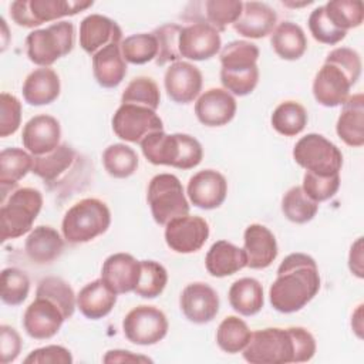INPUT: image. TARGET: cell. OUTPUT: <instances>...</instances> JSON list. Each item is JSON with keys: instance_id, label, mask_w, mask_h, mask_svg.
<instances>
[{"instance_id": "816d5d0a", "label": "cell", "mask_w": 364, "mask_h": 364, "mask_svg": "<svg viewBox=\"0 0 364 364\" xmlns=\"http://www.w3.org/2000/svg\"><path fill=\"white\" fill-rule=\"evenodd\" d=\"M71 363H73V355L70 350L55 344L36 348L24 358V364H71Z\"/></svg>"}, {"instance_id": "ee69618b", "label": "cell", "mask_w": 364, "mask_h": 364, "mask_svg": "<svg viewBox=\"0 0 364 364\" xmlns=\"http://www.w3.org/2000/svg\"><path fill=\"white\" fill-rule=\"evenodd\" d=\"M161 102L158 84L149 77L134 78L121 95V104H134L156 111Z\"/></svg>"}, {"instance_id": "7c38bea8", "label": "cell", "mask_w": 364, "mask_h": 364, "mask_svg": "<svg viewBox=\"0 0 364 364\" xmlns=\"http://www.w3.org/2000/svg\"><path fill=\"white\" fill-rule=\"evenodd\" d=\"M111 124L118 138L134 144H141L152 132L164 131V122L156 111L134 104H121Z\"/></svg>"}, {"instance_id": "d590c367", "label": "cell", "mask_w": 364, "mask_h": 364, "mask_svg": "<svg viewBox=\"0 0 364 364\" xmlns=\"http://www.w3.org/2000/svg\"><path fill=\"white\" fill-rule=\"evenodd\" d=\"M252 331L247 324L236 317H225L216 330V343L219 348L228 354H236L245 350L250 340Z\"/></svg>"}, {"instance_id": "f1b7e54d", "label": "cell", "mask_w": 364, "mask_h": 364, "mask_svg": "<svg viewBox=\"0 0 364 364\" xmlns=\"http://www.w3.org/2000/svg\"><path fill=\"white\" fill-rule=\"evenodd\" d=\"M92 73L104 88L118 87L127 75V61L121 53V43L109 44L92 55Z\"/></svg>"}, {"instance_id": "83f0119b", "label": "cell", "mask_w": 364, "mask_h": 364, "mask_svg": "<svg viewBox=\"0 0 364 364\" xmlns=\"http://www.w3.org/2000/svg\"><path fill=\"white\" fill-rule=\"evenodd\" d=\"M117 303V293L102 280L85 284L77 294V307L90 320H98L111 313Z\"/></svg>"}, {"instance_id": "f907efd6", "label": "cell", "mask_w": 364, "mask_h": 364, "mask_svg": "<svg viewBox=\"0 0 364 364\" xmlns=\"http://www.w3.org/2000/svg\"><path fill=\"white\" fill-rule=\"evenodd\" d=\"M21 124V102L9 92L0 94V136L13 135Z\"/></svg>"}, {"instance_id": "ba28073f", "label": "cell", "mask_w": 364, "mask_h": 364, "mask_svg": "<svg viewBox=\"0 0 364 364\" xmlns=\"http://www.w3.org/2000/svg\"><path fill=\"white\" fill-rule=\"evenodd\" d=\"M74 47V26L58 21L40 30H33L26 37L27 57L40 67H48L58 58L71 53Z\"/></svg>"}, {"instance_id": "d4e9b609", "label": "cell", "mask_w": 364, "mask_h": 364, "mask_svg": "<svg viewBox=\"0 0 364 364\" xmlns=\"http://www.w3.org/2000/svg\"><path fill=\"white\" fill-rule=\"evenodd\" d=\"M277 23L276 11L266 3H243L239 18L233 23V30L247 38H262L273 33Z\"/></svg>"}, {"instance_id": "5bb4252c", "label": "cell", "mask_w": 364, "mask_h": 364, "mask_svg": "<svg viewBox=\"0 0 364 364\" xmlns=\"http://www.w3.org/2000/svg\"><path fill=\"white\" fill-rule=\"evenodd\" d=\"M209 237V225L200 216L175 218L165 225V242L176 253L198 252Z\"/></svg>"}, {"instance_id": "ab89813d", "label": "cell", "mask_w": 364, "mask_h": 364, "mask_svg": "<svg viewBox=\"0 0 364 364\" xmlns=\"http://www.w3.org/2000/svg\"><path fill=\"white\" fill-rule=\"evenodd\" d=\"M203 11V20L218 31H225L229 24H233L243 9V1L240 0H206L198 3Z\"/></svg>"}, {"instance_id": "f6af8a7d", "label": "cell", "mask_w": 364, "mask_h": 364, "mask_svg": "<svg viewBox=\"0 0 364 364\" xmlns=\"http://www.w3.org/2000/svg\"><path fill=\"white\" fill-rule=\"evenodd\" d=\"M139 262H141V273H139V280L134 293L144 299H155L164 291L168 283V272L161 263L155 260H139Z\"/></svg>"}, {"instance_id": "7402d4cb", "label": "cell", "mask_w": 364, "mask_h": 364, "mask_svg": "<svg viewBox=\"0 0 364 364\" xmlns=\"http://www.w3.org/2000/svg\"><path fill=\"white\" fill-rule=\"evenodd\" d=\"M195 114L206 127H222L236 114V100L225 88H209L195 102Z\"/></svg>"}, {"instance_id": "484cf974", "label": "cell", "mask_w": 364, "mask_h": 364, "mask_svg": "<svg viewBox=\"0 0 364 364\" xmlns=\"http://www.w3.org/2000/svg\"><path fill=\"white\" fill-rule=\"evenodd\" d=\"M60 90L58 74L48 67H40L26 77L21 92L27 104L40 107L54 102L60 95Z\"/></svg>"}, {"instance_id": "9f6ffc18", "label": "cell", "mask_w": 364, "mask_h": 364, "mask_svg": "<svg viewBox=\"0 0 364 364\" xmlns=\"http://www.w3.org/2000/svg\"><path fill=\"white\" fill-rule=\"evenodd\" d=\"M311 1H303V3H293V1H283L284 6H289V7H301V6H307L310 4Z\"/></svg>"}, {"instance_id": "ac0fdd59", "label": "cell", "mask_w": 364, "mask_h": 364, "mask_svg": "<svg viewBox=\"0 0 364 364\" xmlns=\"http://www.w3.org/2000/svg\"><path fill=\"white\" fill-rule=\"evenodd\" d=\"M186 193L191 203L200 209L219 208L228 195L226 178L215 169H203L191 176Z\"/></svg>"}, {"instance_id": "44dd1931", "label": "cell", "mask_w": 364, "mask_h": 364, "mask_svg": "<svg viewBox=\"0 0 364 364\" xmlns=\"http://www.w3.org/2000/svg\"><path fill=\"white\" fill-rule=\"evenodd\" d=\"M121 41V27L107 16L90 14L80 23V46L91 57L107 46Z\"/></svg>"}, {"instance_id": "4fadbf2b", "label": "cell", "mask_w": 364, "mask_h": 364, "mask_svg": "<svg viewBox=\"0 0 364 364\" xmlns=\"http://www.w3.org/2000/svg\"><path fill=\"white\" fill-rule=\"evenodd\" d=\"M168 320L164 311L154 306L134 307L122 320L124 336L136 346L159 343L168 333Z\"/></svg>"}, {"instance_id": "30bf717a", "label": "cell", "mask_w": 364, "mask_h": 364, "mask_svg": "<svg viewBox=\"0 0 364 364\" xmlns=\"http://www.w3.org/2000/svg\"><path fill=\"white\" fill-rule=\"evenodd\" d=\"M293 158L306 172L320 176L337 175L343 166L341 151L320 134L301 136L293 148Z\"/></svg>"}, {"instance_id": "836d02e7", "label": "cell", "mask_w": 364, "mask_h": 364, "mask_svg": "<svg viewBox=\"0 0 364 364\" xmlns=\"http://www.w3.org/2000/svg\"><path fill=\"white\" fill-rule=\"evenodd\" d=\"M270 44L280 58L289 61L299 60L307 50L303 28L291 21H283L273 30Z\"/></svg>"}, {"instance_id": "db71d44e", "label": "cell", "mask_w": 364, "mask_h": 364, "mask_svg": "<svg viewBox=\"0 0 364 364\" xmlns=\"http://www.w3.org/2000/svg\"><path fill=\"white\" fill-rule=\"evenodd\" d=\"M104 363H152L149 357L135 354L128 350H109L102 358Z\"/></svg>"}, {"instance_id": "74e56055", "label": "cell", "mask_w": 364, "mask_h": 364, "mask_svg": "<svg viewBox=\"0 0 364 364\" xmlns=\"http://www.w3.org/2000/svg\"><path fill=\"white\" fill-rule=\"evenodd\" d=\"M138 164L136 152L125 144H112L102 152V165L112 178L124 179L131 176Z\"/></svg>"}, {"instance_id": "7bdbcfd3", "label": "cell", "mask_w": 364, "mask_h": 364, "mask_svg": "<svg viewBox=\"0 0 364 364\" xmlns=\"http://www.w3.org/2000/svg\"><path fill=\"white\" fill-rule=\"evenodd\" d=\"M121 53L127 63L145 64L158 55V43L152 33H138L122 38Z\"/></svg>"}, {"instance_id": "8992f818", "label": "cell", "mask_w": 364, "mask_h": 364, "mask_svg": "<svg viewBox=\"0 0 364 364\" xmlns=\"http://www.w3.org/2000/svg\"><path fill=\"white\" fill-rule=\"evenodd\" d=\"M111 225V212L105 202L85 198L74 203L61 222L63 237L71 243H87L105 233Z\"/></svg>"}, {"instance_id": "11a10c76", "label": "cell", "mask_w": 364, "mask_h": 364, "mask_svg": "<svg viewBox=\"0 0 364 364\" xmlns=\"http://www.w3.org/2000/svg\"><path fill=\"white\" fill-rule=\"evenodd\" d=\"M348 267L353 274H355L358 279H363L364 270H363V237H358L350 249L348 255Z\"/></svg>"}, {"instance_id": "6da1fadb", "label": "cell", "mask_w": 364, "mask_h": 364, "mask_svg": "<svg viewBox=\"0 0 364 364\" xmlns=\"http://www.w3.org/2000/svg\"><path fill=\"white\" fill-rule=\"evenodd\" d=\"M316 340L304 327H269L252 333L243 350L250 364L306 363L316 354Z\"/></svg>"}, {"instance_id": "8fae6325", "label": "cell", "mask_w": 364, "mask_h": 364, "mask_svg": "<svg viewBox=\"0 0 364 364\" xmlns=\"http://www.w3.org/2000/svg\"><path fill=\"white\" fill-rule=\"evenodd\" d=\"M92 4L90 0H16L10 4V16L17 26L33 28L47 21L75 16Z\"/></svg>"}, {"instance_id": "cb8c5ba5", "label": "cell", "mask_w": 364, "mask_h": 364, "mask_svg": "<svg viewBox=\"0 0 364 364\" xmlns=\"http://www.w3.org/2000/svg\"><path fill=\"white\" fill-rule=\"evenodd\" d=\"M243 250L250 269H266L277 257V242L274 235L263 225L252 223L243 235Z\"/></svg>"}, {"instance_id": "d6986e66", "label": "cell", "mask_w": 364, "mask_h": 364, "mask_svg": "<svg viewBox=\"0 0 364 364\" xmlns=\"http://www.w3.org/2000/svg\"><path fill=\"white\" fill-rule=\"evenodd\" d=\"M179 306L189 321L205 324L216 317L219 311V297L209 284L195 282L182 290Z\"/></svg>"}, {"instance_id": "60d3db41", "label": "cell", "mask_w": 364, "mask_h": 364, "mask_svg": "<svg viewBox=\"0 0 364 364\" xmlns=\"http://www.w3.org/2000/svg\"><path fill=\"white\" fill-rule=\"evenodd\" d=\"M328 20L343 31L361 26L364 20V6L360 0H331L324 4Z\"/></svg>"}, {"instance_id": "ffe728a7", "label": "cell", "mask_w": 364, "mask_h": 364, "mask_svg": "<svg viewBox=\"0 0 364 364\" xmlns=\"http://www.w3.org/2000/svg\"><path fill=\"white\" fill-rule=\"evenodd\" d=\"M61 127L57 118L40 114L30 118L21 132L23 146L33 155L40 156L54 151L60 145Z\"/></svg>"}, {"instance_id": "b9f144b4", "label": "cell", "mask_w": 364, "mask_h": 364, "mask_svg": "<svg viewBox=\"0 0 364 364\" xmlns=\"http://www.w3.org/2000/svg\"><path fill=\"white\" fill-rule=\"evenodd\" d=\"M36 296H44L53 300L63 310L65 318H70L77 307V296L74 294V290L61 277L48 276L41 279L37 286Z\"/></svg>"}, {"instance_id": "e575fe53", "label": "cell", "mask_w": 364, "mask_h": 364, "mask_svg": "<svg viewBox=\"0 0 364 364\" xmlns=\"http://www.w3.org/2000/svg\"><path fill=\"white\" fill-rule=\"evenodd\" d=\"M34 156L21 148H6L0 152V185L1 193L14 189L21 178L33 169Z\"/></svg>"}, {"instance_id": "1f68e13d", "label": "cell", "mask_w": 364, "mask_h": 364, "mask_svg": "<svg viewBox=\"0 0 364 364\" xmlns=\"http://www.w3.org/2000/svg\"><path fill=\"white\" fill-rule=\"evenodd\" d=\"M24 250L30 260L46 264L60 257L64 250V240L54 228L40 225L28 233Z\"/></svg>"}, {"instance_id": "e0dca14e", "label": "cell", "mask_w": 364, "mask_h": 364, "mask_svg": "<svg viewBox=\"0 0 364 364\" xmlns=\"http://www.w3.org/2000/svg\"><path fill=\"white\" fill-rule=\"evenodd\" d=\"M202 80V73L196 65L179 60L166 68L164 85L173 102L189 104L200 94Z\"/></svg>"}, {"instance_id": "d6a6232c", "label": "cell", "mask_w": 364, "mask_h": 364, "mask_svg": "<svg viewBox=\"0 0 364 364\" xmlns=\"http://www.w3.org/2000/svg\"><path fill=\"white\" fill-rule=\"evenodd\" d=\"M228 296L232 309L247 317L257 314L264 304L263 287L260 282L253 277H242L233 282Z\"/></svg>"}, {"instance_id": "f35d334b", "label": "cell", "mask_w": 364, "mask_h": 364, "mask_svg": "<svg viewBox=\"0 0 364 364\" xmlns=\"http://www.w3.org/2000/svg\"><path fill=\"white\" fill-rule=\"evenodd\" d=\"M318 210V203L313 200L301 186L290 188L282 199V212L293 223L310 222Z\"/></svg>"}, {"instance_id": "5b68a950", "label": "cell", "mask_w": 364, "mask_h": 364, "mask_svg": "<svg viewBox=\"0 0 364 364\" xmlns=\"http://www.w3.org/2000/svg\"><path fill=\"white\" fill-rule=\"evenodd\" d=\"M144 156L154 165H166L178 169H192L202 162L200 142L188 134L152 132L141 141Z\"/></svg>"}, {"instance_id": "7a4b0ae2", "label": "cell", "mask_w": 364, "mask_h": 364, "mask_svg": "<svg viewBox=\"0 0 364 364\" xmlns=\"http://www.w3.org/2000/svg\"><path fill=\"white\" fill-rule=\"evenodd\" d=\"M320 289L316 260L306 253H290L277 269L276 280L269 289L270 304L280 313L301 310Z\"/></svg>"}, {"instance_id": "c3c4849f", "label": "cell", "mask_w": 364, "mask_h": 364, "mask_svg": "<svg viewBox=\"0 0 364 364\" xmlns=\"http://www.w3.org/2000/svg\"><path fill=\"white\" fill-rule=\"evenodd\" d=\"M309 30L316 41L328 46L340 43L346 38L347 34V31L340 30L328 20L324 11V6H318L311 11L309 17Z\"/></svg>"}, {"instance_id": "681fc988", "label": "cell", "mask_w": 364, "mask_h": 364, "mask_svg": "<svg viewBox=\"0 0 364 364\" xmlns=\"http://www.w3.org/2000/svg\"><path fill=\"white\" fill-rule=\"evenodd\" d=\"M303 191L317 203L333 198L340 188V173L331 176H320L306 172L303 176Z\"/></svg>"}, {"instance_id": "f5cc1de1", "label": "cell", "mask_w": 364, "mask_h": 364, "mask_svg": "<svg viewBox=\"0 0 364 364\" xmlns=\"http://www.w3.org/2000/svg\"><path fill=\"white\" fill-rule=\"evenodd\" d=\"M21 337L16 328L7 324L0 326V361L1 364L13 363L21 351Z\"/></svg>"}, {"instance_id": "3957f363", "label": "cell", "mask_w": 364, "mask_h": 364, "mask_svg": "<svg viewBox=\"0 0 364 364\" xmlns=\"http://www.w3.org/2000/svg\"><path fill=\"white\" fill-rule=\"evenodd\" d=\"M360 54L348 47L330 51L313 81L314 100L323 107L343 105L361 75Z\"/></svg>"}, {"instance_id": "9a60e30c", "label": "cell", "mask_w": 364, "mask_h": 364, "mask_svg": "<svg viewBox=\"0 0 364 364\" xmlns=\"http://www.w3.org/2000/svg\"><path fill=\"white\" fill-rule=\"evenodd\" d=\"M63 310L50 299L36 296L23 316L26 333L36 340H48L54 337L65 321Z\"/></svg>"}, {"instance_id": "7dc6e473", "label": "cell", "mask_w": 364, "mask_h": 364, "mask_svg": "<svg viewBox=\"0 0 364 364\" xmlns=\"http://www.w3.org/2000/svg\"><path fill=\"white\" fill-rule=\"evenodd\" d=\"M182 31V27L175 23L164 24L152 31V34L156 38L158 43V55L155 58L156 65L162 67L166 63H175L179 61L181 53H179V34Z\"/></svg>"}, {"instance_id": "4dcf8cb0", "label": "cell", "mask_w": 364, "mask_h": 364, "mask_svg": "<svg viewBox=\"0 0 364 364\" xmlns=\"http://www.w3.org/2000/svg\"><path fill=\"white\" fill-rule=\"evenodd\" d=\"M245 250L228 240L215 242L206 253L205 266L210 276L226 277L246 267Z\"/></svg>"}, {"instance_id": "603a6c76", "label": "cell", "mask_w": 364, "mask_h": 364, "mask_svg": "<svg viewBox=\"0 0 364 364\" xmlns=\"http://www.w3.org/2000/svg\"><path fill=\"white\" fill-rule=\"evenodd\" d=\"M141 273V262L129 253H114L105 259L101 269V279L117 293L134 291Z\"/></svg>"}, {"instance_id": "277c9868", "label": "cell", "mask_w": 364, "mask_h": 364, "mask_svg": "<svg viewBox=\"0 0 364 364\" xmlns=\"http://www.w3.org/2000/svg\"><path fill=\"white\" fill-rule=\"evenodd\" d=\"M220 81L232 95L250 94L259 82V48L246 40H235L220 51Z\"/></svg>"}, {"instance_id": "9c48e42d", "label": "cell", "mask_w": 364, "mask_h": 364, "mask_svg": "<svg viewBox=\"0 0 364 364\" xmlns=\"http://www.w3.org/2000/svg\"><path fill=\"white\" fill-rule=\"evenodd\" d=\"M148 205L154 220L165 226L169 220L189 213V202L181 181L172 173H158L148 185Z\"/></svg>"}, {"instance_id": "52a82bcc", "label": "cell", "mask_w": 364, "mask_h": 364, "mask_svg": "<svg viewBox=\"0 0 364 364\" xmlns=\"http://www.w3.org/2000/svg\"><path fill=\"white\" fill-rule=\"evenodd\" d=\"M43 208V195L34 188H17L1 199V242L17 239L31 232L33 223Z\"/></svg>"}, {"instance_id": "f546056e", "label": "cell", "mask_w": 364, "mask_h": 364, "mask_svg": "<svg viewBox=\"0 0 364 364\" xmlns=\"http://www.w3.org/2000/svg\"><path fill=\"white\" fill-rule=\"evenodd\" d=\"M77 161L75 151L68 144H60L54 151L34 156L31 172L41 178L44 183H57L64 179Z\"/></svg>"}, {"instance_id": "bcb514c9", "label": "cell", "mask_w": 364, "mask_h": 364, "mask_svg": "<svg viewBox=\"0 0 364 364\" xmlns=\"http://www.w3.org/2000/svg\"><path fill=\"white\" fill-rule=\"evenodd\" d=\"M1 284V300L7 306L21 304L30 291L28 276L17 267H6L0 277Z\"/></svg>"}, {"instance_id": "8d00e7d4", "label": "cell", "mask_w": 364, "mask_h": 364, "mask_svg": "<svg viewBox=\"0 0 364 364\" xmlns=\"http://www.w3.org/2000/svg\"><path fill=\"white\" fill-rule=\"evenodd\" d=\"M307 119V111L301 104L296 101H284L274 108L270 121L279 134L294 136L306 128Z\"/></svg>"}, {"instance_id": "4316f807", "label": "cell", "mask_w": 364, "mask_h": 364, "mask_svg": "<svg viewBox=\"0 0 364 364\" xmlns=\"http://www.w3.org/2000/svg\"><path fill=\"white\" fill-rule=\"evenodd\" d=\"M336 131L348 146L360 148L364 145V95L361 92L350 95L343 104Z\"/></svg>"}, {"instance_id": "2e32d148", "label": "cell", "mask_w": 364, "mask_h": 364, "mask_svg": "<svg viewBox=\"0 0 364 364\" xmlns=\"http://www.w3.org/2000/svg\"><path fill=\"white\" fill-rule=\"evenodd\" d=\"M222 40L219 31L205 21H195L182 27L179 34V53L182 58L203 61L216 55Z\"/></svg>"}]
</instances>
